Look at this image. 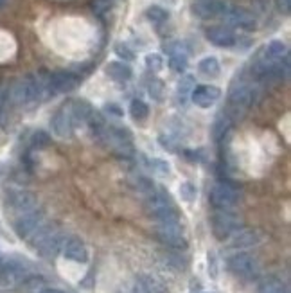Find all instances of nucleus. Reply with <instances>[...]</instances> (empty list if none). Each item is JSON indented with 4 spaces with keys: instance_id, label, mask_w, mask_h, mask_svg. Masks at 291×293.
Segmentation results:
<instances>
[{
    "instance_id": "e433bc0d",
    "label": "nucleus",
    "mask_w": 291,
    "mask_h": 293,
    "mask_svg": "<svg viewBox=\"0 0 291 293\" xmlns=\"http://www.w3.org/2000/svg\"><path fill=\"white\" fill-rule=\"evenodd\" d=\"M113 51H115V54L121 58L122 62L130 63V62H133V60H135V52H133L132 49L128 47L126 43H115Z\"/></svg>"
},
{
    "instance_id": "c03bdc74",
    "label": "nucleus",
    "mask_w": 291,
    "mask_h": 293,
    "mask_svg": "<svg viewBox=\"0 0 291 293\" xmlns=\"http://www.w3.org/2000/svg\"><path fill=\"white\" fill-rule=\"evenodd\" d=\"M2 108H4V95L0 92V115H2Z\"/></svg>"
},
{
    "instance_id": "9d476101",
    "label": "nucleus",
    "mask_w": 291,
    "mask_h": 293,
    "mask_svg": "<svg viewBox=\"0 0 291 293\" xmlns=\"http://www.w3.org/2000/svg\"><path fill=\"white\" fill-rule=\"evenodd\" d=\"M239 200V193L226 182H219L209 193V202L216 211L219 209H232Z\"/></svg>"
},
{
    "instance_id": "a18cd8bd",
    "label": "nucleus",
    "mask_w": 291,
    "mask_h": 293,
    "mask_svg": "<svg viewBox=\"0 0 291 293\" xmlns=\"http://www.w3.org/2000/svg\"><path fill=\"white\" fill-rule=\"evenodd\" d=\"M42 293H63V292H60V290H47V288H45Z\"/></svg>"
},
{
    "instance_id": "2eb2a0df",
    "label": "nucleus",
    "mask_w": 291,
    "mask_h": 293,
    "mask_svg": "<svg viewBox=\"0 0 291 293\" xmlns=\"http://www.w3.org/2000/svg\"><path fill=\"white\" fill-rule=\"evenodd\" d=\"M221 90L214 85H200L194 86L193 94H191V101L200 108H211L219 101Z\"/></svg>"
},
{
    "instance_id": "cd10ccee",
    "label": "nucleus",
    "mask_w": 291,
    "mask_h": 293,
    "mask_svg": "<svg viewBox=\"0 0 291 293\" xmlns=\"http://www.w3.org/2000/svg\"><path fill=\"white\" fill-rule=\"evenodd\" d=\"M264 49H266V52L273 60H282V58L290 56V49H288L286 43L281 42V40H272L268 45H264Z\"/></svg>"
},
{
    "instance_id": "bb28decb",
    "label": "nucleus",
    "mask_w": 291,
    "mask_h": 293,
    "mask_svg": "<svg viewBox=\"0 0 291 293\" xmlns=\"http://www.w3.org/2000/svg\"><path fill=\"white\" fill-rule=\"evenodd\" d=\"M257 293H290L286 288V284L282 281L275 279V277H268L263 283L259 284Z\"/></svg>"
},
{
    "instance_id": "1a4fd4ad",
    "label": "nucleus",
    "mask_w": 291,
    "mask_h": 293,
    "mask_svg": "<svg viewBox=\"0 0 291 293\" xmlns=\"http://www.w3.org/2000/svg\"><path fill=\"white\" fill-rule=\"evenodd\" d=\"M27 277V268L24 263L16 259H9L0 265V288L13 290L22 284V281Z\"/></svg>"
},
{
    "instance_id": "ddd939ff",
    "label": "nucleus",
    "mask_w": 291,
    "mask_h": 293,
    "mask_svg": "<svg viewBox=\"0 0 291 293\" xmlns=\"http://www.w3.org/2000/svg\"><path fill=\"white\" fill-rule=\"evenodd\" d=\"M51 126H52V132L61 139H69L74 135L75 126H74V121H72L71 108H69V101L54 114V117L51 121Z\"/></svg>"
},
{
    "instance_id": "dca6fc26",
    "label": "nucleus",
    "mask_w": 291,
    "mask_h": 293,
    "mask_svg": "<svg viewBox=\"0 0 291 293\" xmlns=\"http://www.w3.org/2000/svg\"><path fill=\"white\" fill-rule=\"evenodd\" d=\"M205 36L216 47H234L237 43L235 33L226 25H212L205 31Z\"/></svg>"
},
{
    "instance_id": "a19ab883",
    "label": "nucleus",
    "mask_w": 291,
    "mask_h": 293,
    "mask_svg": "<svg viewBox=\"0 0 291 293\" xmlns=\"http://www.w3.org/2000/svg\"><path fill=\"white\" fill-rule=\"evenodd\" d=\"M104 110H106L108 114L115 115V117H122V115H124V110H122L121 106H119V104H115V103L106 104V106H104Z\"/></svg>"
},
{
    "instance_id": "37998d69",
    "label": "nucleus",
    "mask_w": 291,
    "mask_h": 293,
    "mask_svg": "<svg viewBox=\"0 0 291 293\" xmlns=\"http://www.w3.org/2000/svg\"><path fill=\"white\" fill-rule=\"evenodd\" d=\"M209 272H211V275L212 277H216L218 275V270H216V255L212 254H209Z\"/></svg>"
},
{
    "instance_id": "20e7f679",
    "label": "nucleus",
    "mask_w": 291,
    "mask_h": 293,
    "mask_svg": "<svg viewBox=\"0 0 291 293\" xmlns=\"http://www.w3.org/2000/svg\"><path fill=\"white\" fill-rule=\"evenodd\" d=\"M155 232L160 241L164 243V245H167L169 248H174V250L187 248V239H185V234H183V227L182 223H180V218L158 221Z\"/></svg>"
},
{
    "instance_id": "ea45409f",
    "label": "nucleus",
    "mask_w": 291,
    "mask_h": 293,
    "mask_svg": "<svg viewBox=\"0 0 291 293\" xmlns=\"http://www.w3.org/2000/svg\"><path fill=\"white\" fill-rule=\"evenodd\" d=\"M112 9V0H92V11L97 16H104Z\"/></svg>"
},
{
    "instance_id": "4468645a",
    "label": "nucleus",
    "mask_w": 291,
    "mask_h": 293,
    "mask_svg": "<svg viewBox=\"0 0 291 293\" xmlns=\"http://www.w3.org/2000/svg\"><path fill=\"white\" fill-rule=\"evenodd\" d=\"M230 5L225 0H196L193 4V13L203 20H211L216 16H223Z\"/></svg>"
},
{
    "instance_id": "6e6552de",
    "label": "nucleus",
    "mask_w": 291,
    "mask_h": 293,
    "mask_svg": "<svg viewBox=\"0 0 291 293\" xmlns=\"http://www.w3.org/2000/svg\"><path fill=\"white\" fill-rule=\"evenodd\" d=\"M9 99L16 106H25V104L38 103V92H36V81L34 74L25 77H20L11 85L9 88Z\"/></svg>"
},
{
    "instance_id": "0eeeda50",
    "label": "nucleus",
    "mask_w": 291,
    "mask_h": 293,
    "mask_svg": "<svg viewBox=\"0 0 291 293\" xmlns=\"http://www.w3.org/2000/svg\"><path fill=\"white\" fill-rule=\"evenodd\" d=\"M211 225L214 237L219 239V241H225L235 230H239L241 220L234 213H230V209H219V211L212 214Z\"/></svg>"
},
{
    "instance_id": "c756f323",
    "label": "nucleus",
    "mask_w": 291,
    "mask_h": 293,
    "mask_svg": "<svg viewBox=\"0 0 291 293\" xmlns=\"http://www.w3.org/2000/svg\"><path fill=\"white\" fill-rule=\"evenodd\" d=\"M20 286H22L24 293H42L45 290V281L38 275H31V277H25Z\"/></svg>"
},
{
    "instance_id": "c9c22d12",
    "label": "nucleus",
    "mask_w": 291,
    "mask_h": 293,
    "mask_svg": "<svg viewBox=\"0 0 291 293\" xmlns=\"http://www.w3.org/2000/svg\"><path fill=\"white\" fill-rule=\"evenodd\" d=\"M149 169L158 176H167L171 171L169 164L165 160H162V158H153V160H149Z\"/></svg>"
},
{
    "instance_id": "f257e3e1",
    "label": "nucleus",
    "mask_w": 291,
    "mask_h": 293,
    "mask_svg": "<svg viewBox=\"0 0 291 293\" xmlns=\"http://www.w3.org/2000/svg\"><path fill=\"white\" fill-rule=\"evenodd\" d=\"M27 241L31 243V246L38 252L40 257H43V259H54V257L63 250L67 236L60 228L54 227V225H45V223H43V225H40V227L29 236Z\"/></svg>"
},
{
    "instance_id": "72a5a7b5",
    "label": "nucleus",
    "mask_w": 291,
    "mask_h": 293,
    "mask_svg": "<svg viewBox=\"0 0 291 293\" xmlns=\"http://www.w3.org/2000/svg\"><path fill=\"white\" fill-rule=\"evenodd\" d=\"M180 196H182L183 202L193 204L194 200H196V196H198L196 185H194L193 182H183V184L180 185Z\"/></svg>"
},
{
    "instance_id": "473e14b6",
    "label": "nucleus",
    "mask_w": 291,
    "mask_h": 293,
    "mask_svg": "<svg viewBox=\"0 0 291 293\" xmlns=\"http://www.w3.org/2000/svg\"><path fill=\"white\" fill-rule=\"evenodd\" d=\"M147 92H149L151 95V99H155V101H164V95H165V85H164V81L162 79H151L149 81V85H147Z\"/></svg>"
},
{
    "instance_id": "c85d7f7f",
    "label": "nucleus",
    "mask_w": 291,
    "mask_h": 293,
    "mask_svg": "<svg viewBox=\"0 0 291 293\" xmlns=\"http://www.w3.org/2000/svg\"><path fill=\"white\" fill-rule=\"evenodd\" d=\"M146 18L153 22V24H164L169 20V11L164 9L162 5H149L146 9Z\"/></svg>"
},
{
    "instance_id": "9b49d317",
    "label": "nucleus",
    "mask_w": 291,
    "mask_h": 293,
    "mask_svg": "<svg viewBox=\"0 0 291 293\" xmlns=\"http://www.w3.org/2000/svg\"><path fill=\"white\" fill-rule=\"evenodd\" d=\"M43 220H45V213L42 209H33L29 213L20 214L14 221V232L20 239H29V236L36 230L40 225H43Z\"/></svg>"
},
{
    "instance_id": "b1692460",
    "label": "nucleus",
    "mask_w": 291,
    "mask_h": 293,
    "mask_svg": "<svg viewBox=\"0 0 291 293\" xmlns=\"http://www.w3.org/2000/svg\"><path fill=\"white\" fill-rule=\"evenodd\" d=\"M230 128H232V119L228 115V112L218 114V117L214 119V124H212V139L216 142L223 141L226 133L230 132Z\"/></svg>"
},
{
    "instance_id": "f3484780",
    "label": "nucleus",
    "mask_w": 291,
    "mask_h": 293,
    "mask_svg": "<svg viewBox=\"0 0 291 293\" xmlns=\"http://www.w3.org/2000/svg\"><path fill=\"white\" fill-rule=\"evenodd\" d=\"M165 52L169 54V67L174 72L182 74V72L187 71L189 56L182 42H173L169 45H165Z\"/></svg>"
},
{
    "instance_id": "79ce46f5",
    "label": "nucleus",
    "mask_w": 291,
    "mask_h": 293,
    "mask_svg": "<svg viewBox=\"0 0 291 293\" xmlns=\"http://www.w3.org/2000/svg\"><path fill=\"white\" fill-rule=\"evenodd\" d=\"M277 9L282 14H290L291 11V0H277Z\"/></svg>"
},
{
    "instance_id": "4be33fe9",
    "label": "nucleus",
    "mask_w": 291,
    "mask_h": 293,
    "mask_svg": "<svg viewBox=\"0 0 291 293\" xmlns=\"http://www.w3.org/2000/svg\"><path fill=\"white\" fill-rule=\"evenodd\" d=\"M230 237H232L230 239L232 248H250V246H255L259 243L257 230H252V228H241V230H235Z\"/></svg>"
},
{
    "instance_id": "de8ad7c7",
    "label": "nucleus",
    "mask_w": 291,
    "mask_h": 293,
    "mask_svg": "<svg viewBox=\"0 0 291 293\" xmlns=\"http://www.w3.org/2000/svg\"><path fill=\"white\" fill-rule=\"evenodd\" d=\"M202 293H216V292H202Z\"/></svg>"
},
{
    "instance_id": "6ab92c4d",
    "label": "nucleus",
    "mask_w": 291,
    "mask_h": 293,
    "mask_svg": "<svg viewBox=\"0 0 291 293\" xmlns=\"http://www.w3.org/2000/svg\"><path fill=\"white\" fill-rule=\"evenodd\" d=\"M9 207L20 216V214L29 213V211L36 209L38 200H36V196H34L33 193H29V191H16V193H13L9 196Z\"/></svg>"
},
{
    "instance_id": "423d86ee",
    "label": "nucleus",
    "mask_w": 291,
    "mask_h": 293,
    "mask_svg": "<svg viewBox=\"0 0 291 293\" xmlns=\"http://www.w3.org/2000/svg\"><path fill=\"white\" fill-rule=\"evenodd\" d=\"M259 99V92L254 85H250L246 81H234L228 90V106L230 110H241L244 112L255 104Z\"/></svg>"
},
{
    "instance_id": "412c9836",
    "label": "nucleus",
    "mask_w": 291,
    "mask_h": 293,
    "mask_svg": "<svg viewBox=\"0 0 291 293\" xmlns=\"http://www.w3.org/2000/svg\"><path fill=\"white\" fill-rule=\"evenodd\" d=\"M137 290L141 293H167V286L153 274H141L137 277Z\"/></svg>"
},
{
    "instance_id": "f704fd0d",
    "label": "nucleus",
    "mask_w": 291,
    "mask_h": 293,
    "mask_svg": "<svg viewBox=\"0 0 291 293\" xmlns=\"http://www.w3.org/2000/svg\"><path fill=\"white\" fill-rule=\"evenodd\" d=\"M146 67H147L151 72H160L164 69V58L160 56L158 52H149V54L146 56Z\"/></svg>"
},
{
    "instance_id": "5701e85b",
    "label": "nucleus",
    "mask_w": 291,
    "mask_h": 293,
    "mask_svg": "<svg viewBox=\"0 0 291 293\" xmlns=\"http://www.w3.org/2000/svg\"><path fill=\"white\" fill-rule=\"evenodd\" d=\"M104 71H106V74H108L113 81H119V83L132 79V76H133L132 67L128 65L126 62H110Z\"/></svg>"
},
{
    "instance_id": "49530a36",
    "label": "nucleus",
    "mask_w": 291,
    "mask_h": 293,
    "mask_svg": "<svg viewBox=\"0 0 291 293\" xmlns=\"http://www.w3.org/2000/svg\"><path fill=\"white\" fill-rule=\"evenodd\" d=\"M4 2H5V0H0V5H2V4H4Z\"/></svg>"
},
{
    "instance_id": "f03ea898",
    "label": "nucleus",
    "mask_w": 291,
    "mask_h": 293,
    "mask_svg": "<svg viewBox=\"0 0 291 293\" xmlns=\"http://www.w3.org/2000/svg\"><path fill=\"white\" fill-rule=\"evenodd\" d=\"M99 141H103L110 149L117 153L119 156H133L135 147L132 142V132L124 126H117V124H106L103 133L99 135Z\"/></svg>"
},
{
    "instance_id": "393cba45",
    "label": "nucleus",
    "mask_w": 291,
    "mask_h": 293,
    "mask_svg": "<svg viewBox=\"0 0 291 293\" xmlns=\"http://www.w3.org/2000/svg\"><path fill=\"white\" fill-rule=\"evenodd\" d=\"M194 86H196V81H194V76L191 74H183L180 77L178 85H176V99L182 104H185L189 99H191V94H193Z\"/></svg>"
},
{
    "instance_id": "aec40b11",
    "label": "nucleus",
    "mask_w": 291,
    "mask_h": 293,
    "mask_svg": "<svg viewBox=\"0 0 291 293\" xmlns=\"http://www.w3.org/2000/svg\"><path fill=\"white\" fill-rule=\"evenodd\" d=\"M63 255L67 259L74 261V263H86L88 261V250L86 245L81 241L79 237H69L63 245Z\"/></svg>"
},
{
    "instance_id": "2f4dec72",
    "label": "nucleus",
    "mask_w": 291,
    "mask_h": 293,
    "mask_svg": "<svg viewBox=\"0 0 291 293\" xmlns=\"http://www.w3.org/2000/svg\"><path fill=\"white\" fill-rule=\"evenodd\" d=\"M130 115H132L135 121H146V117L149 115V106L142 99H133L132 103H130Z\"/></svg>"
},
{
    "instance_id": "4c0bfd02",
    "label": "nucleus",
    "mask_w": 291,
    "mask_h": 293,
    "mask_svg": "<svg viewBox=\"0 0 291 293\" xmlns=\"http://www.w3.org/2000/svg\"><path fill=\"white\" fill-rule=\"evenodd\" d=\"M160 144H162V147H165V149H169V151H178V142L180 139L176 137V135H173V133H167V135H160Z\"/></svg>"
},
{
    "instance_id": "58836bf2",
    "label": "nucleus",
    "mask_w": 291,
    "mask_h": 293,
    "mask_svg": "<svg viewBox=\"0 0 291 293\" xmlns=\"http://www.w3.org/2000/svg\"><path fill=\"white\" fill-rule=\"evenodd\" d=\"M49 142H51V137H49V133L42 132V130L34 132L33 137H31V144H33V147H38V149H42V147L49 146Z\"/></svg>"
},
{
    "instance_id": "f8f14e48",
    "label": "nucleus",
    "mask_w": 291,
    "mask_h": 293,
    "mask_svg": "<svg viewBox=\"0 0 291 293\" xmlns=\"http://www.w3.org/2000/svg\"><path fill=\"white\" fill-rule=\"evenodd\" d=\"M221 18L225 20L226 27H239L244 29V31H254L257 27L255 16L248 9H243V7H228Z\"/></svg>"
},
{
    "instance_id": "a211bd4d",
    "label": "nucleus",
    "mask_w": 291,
    "mask_h": 293,
    "mask_svg": "<svg viewBox=\"0 0 291 293\" xmlns=\"http://www.w3.org/2000/svg\"><path fill=\"white\" fill-rule=\"evenodd\" d=\"M51 83L56 90V94H71L74 92L77 86H79V77L72 74V72H67V71H60V72H54L51 74Z\"/></svg>"
},
{
    "instance_id": "a878e982",
    "label": "nucleus",
    "mask_w": 291,
    "mask_h": 293,
    "mask_svg": "<svg viewBox=\"0 0 291 293\" xmlns=\"http://www.w3.org/2000/svg\"><path fill=\"white\" fill-rule=\"evenodd\" d=\"M198 71L207 77H218L221 72V65H219V62H218V58L207 56V58H203V60H200Z\"/></svg>"
},
{
    "instance_id": "39448f33",
    "label": "nucleus",
    "mask_w": 291,
    "mask_h": 293,
    "mask_svg": "<svg viewBox=\"0 0 291 293\" xmlns=\"http://www.w3.org/2000/svg\"><path fill=\"white\" fill-rule=\"evenodd\" d=\"M226 268L230 270L235 277H241L244 281H254L261 274V265L255 255L246 254V252H239L228 257L226 261Z\"/></svg>"
},
{
    "instance_id": "7c9ffc66",
    "label": "nucleus",
    "mask_w": 291,
    "mask_h": 293,
    "mask_svg": "<svg viewBox=\"0 0 291 293\" xmlns=\"http://www.w3.org/2000/svg\"><path fill=\"white\" fill-rule=\"evenodd\" d=\"M130 184H132L133 189L139 191V193L144 194V196H149V194L155 193V184H153L149 178H146V176H135Z\"/></svg>"
},
{
    "instance_id": "7ed1b4c3",
    "label": "nucleus",
    "mask_w": 291,
    "mask_h": 293,
    "mask_svg": "<svg viewBox=\"0 0 291 293\" xmlns=\"http://www.w3.org/2000/svg\"><path fill=\"white\" fill-rule=\"evenodd\" d=\"M144 211L147 216L155 218L156 221H164V220H174L178 218V213L173 205V200L165 191H155L153 194L146 196Z\"/></svg>"
}]
</instances>
